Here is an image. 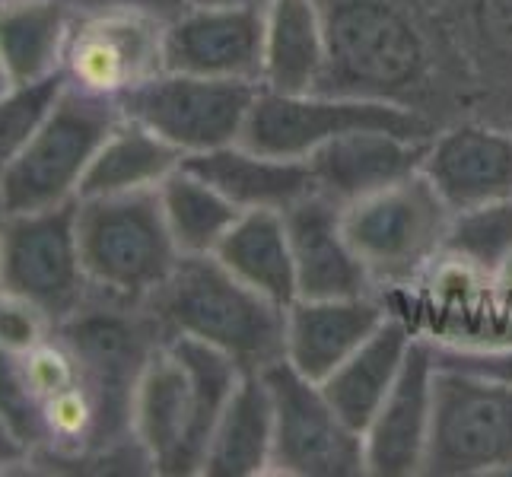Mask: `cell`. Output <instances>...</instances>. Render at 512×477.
Returning a JSON list of instances; mask_svg holds the SVG:
<instances>
[{
	"label": "cell",
	"mask_w": 512,
	"mask_h": 477,
	"mask_svg": "<svg viewBox=\"0 0 512 477\" xmlns=\"http://www.w3.org/2000/svg\"><path fill=\"white\" fill-rule=\"evenodd\" d=\"M411 341L414 334L408 325L398 315H385V322L325 382H319L331 408L344 417L347 427L366 433L385 395L392 392Z\"/></svg>",
	"instance_id": "obj_21"
},
{
	"label": "cell",
	"mask_w": 512,
	"mask_h": 477,
	"mask_svg": "<svg viewBox=\"0 0 512 477\" xmlns=\"http://www.w3.org/2000/svg\"><path fill=\"white\" fill-rule=\"evenodd\" d=\"M350 131H392L401 137H436L430 118L411 105L388 99L328 96V93H274L261 90L245 118L239 144L264 156L306 159L328 140Z\"/></svg>",
	"instance_id": "obj_9"
},
{
	"label": "cell",
	"mask_w": 512,
	"mask_h": 477,
	"mask_svg": "<svg viewBox=\"0 0 512 477\" xmlns=\"http://www.w3.org/2000/svg\"><path fill=\"white\" fill-rule=\"evenodd\" d=\"M163 214L182 255H214L242 210L198 175L175 169L160 185Z\"/></svg>",
	"instance_id": "obj_27"
},
{
	"label": "cell",
	"mask_w": 512,
	"mask_h": 477,
	"mask_svg": "<svg viewBox=\"0 0 512 477\" xmlns=\"http://www.w3.org/2000/svg\"><path fill=\"white\" fill-rule=\"evenodd\" d=\"M229 4H268V0H188V7H229Z\"/></svg>",
	"instance_id": "obj_36"
},
{
	"label": "cell",
	"mask_w": 512,
	"mask_h": 477,
	"mask_svg": "<svg viewBox=\"0 0 512 477\" xmlns=\"http://www.w3.org/2000/svg\"><path fill=\"white\" fill-rule=\"evenodd\" d=\"M264 32L268 4L185 7L163 23V70L261 83Z\"/></svg>",
	"instance_id": "obj_14"
},
{
	"label": "cell",
	"mask_w": 512,
	"mask_h": 477,
	"mask_svg": "<svg viewBox=\"0 0 512 477\" xmlns=\"http://www.w3.org/2000/svg\"><path fill=\"white\" fill-rule=\"evenodd\" d=\"M497 471H512V382L436 366L420 474L471 477Z\"/></svg>",
	"instance_id": "obj_8"
},
{
	"label": "cell",
	"mask_w": 512,
	"mask_h": 477,
	"mask_svg": "<svg viewBox=\"0 0 512 477\" xmlns=\"http://www.w3.org/2000/svg\"><path fill=\"white\" fill-rule=\"evenodd\" d=\"M325 29L315 0H268L264 90L315 93L325 77Z\"/></svg>",
	"instance_id": "obj_24"
},
{
	"label": "cell",
	"mask_w": 512,
	"mask_h": 477,
	"mask_svg": "<svg viewBox=\"0 0 512 477\" xmlns=\"http://www.w3.org/2000/svg\"><path fill=\"white\" fill-rule=\"evenodd\" d=\"M64 4H74L77 10H83V7H93V0H64Z\"/></svg>",
	"instance_id": "obj_38"
},
{
	"label": "cell",
	"mask_w": 512,
	"mask_h": 477,
	"mask_svg": "<svg viewBox=\"0 0 512 477\" xmlns=\"http://www.w3.org/2000/svg\"><path fill=\"white\" fill-rule=\"evenodd\" d=\"M373 293L341 299H303L287 306V360L296 373L325 382L369 334L385 322Z\"/></svg>",
	"instance_id": "obj_19"
},
{
	"label": "cell",
	"mask_w": 512,
	"mask_h": 477,
	"mask_svg": "<svg viewBox=\"0 0 512 477\" xmlns=\"http://www.w3.org/2000/svg\"><path fill=\"white\" fill-rule=\"evenodd\" d=\"M325 29V77L315 93L404 102L427 74V39L408 0H315Z\"/></svg>",
	"instance_id": "obj_3"
},
{
	"label": "cell",
	"mask_w": 512,
	"mask_h": 477,
	"mask_svg": "<svg viewBox=\"0 0 512 477\" xmlns=\"http://www.w3.org/2000/svg\"><path fill=\"white\" fill-rule=\"evenodd\" d=\"M274 401L271 471L296 477H360L366 474L363 433L347 427L331 408L322 385L296 373L290 360L261 369Z\"/></svg>",
	"instance_id": "obj_12"
},
{
	"label": "cell",
	"mask_w": 512,
	"mask_h": 477,
	"mask_svg": "<svg viewBox=\"0 0 512 477\" xmlns=\"http://www.w3.org/2000/svg\"><path fill=\"white\" fill-rule=\"evenodd\" d=\"M280 214L287 223L299 296L341 299L369 293L373 277H369L344 236V207L338 201L315 191L309 198L290 204L287 210H280Z\"/></svg>",
	"instance_id": "obj_16"
},
{
	"label": "cell",
	"mask_w": 512,
	"mask_h": 477,
	"mask_svg": "<svg viewBox=\"0 0 512 477\" xmlns=\"http://www.w3.org/2000/svg\"><path fill=\"white\" fill-rule=\"evenodd\" d=\"M163 70V23L118 7H83L74 16L61 77L99 96L118 99Z\"/></svg>",
	"instance_id": "obj_13"
},
{
	"label": "cell",
	"mask_w": 512,
	"mask_h": 477,
	"mask_svg": "<svg viewBox=\"0 0 512 477\" xmlns=\"http://www.w3.org/2000/svg\"><path fill=\"white\" fill-rule=\"evenodd\" d=\"M74 16L64 0H0V64L13 86L61 77Z\"/></svg>",
	"instance_id": "obj_23"
},
{
	"label": "cell",
	"mask_w": 512,
	"mask_h": 477,
	"mask_svg": "<svg viewBox=\"0 0 512 477\" xmlns=\"http://www.w3.org/2000/svg\"><path fill=\"white\" fill-rule=\"evenodd\" d=\"M26 449L16 443V436L7 430V423L0 420V474H23L26 468Z\"/></svg>",
	"instance_id": "obj_35"
},
{
	"label": "cell",
	"mask_w": 512,
	"mask_h": 477,
	"mask_svg": "<svg viewBox=\"0 0 512 477\" xmlns=\"http://www.w3.org/2000/svg\"><path fill=\"white\" fill-rule=\"evenodd\" d=\"M242 373L223 350L185 334L156 347L134 398V436L156 474H201L210 436Z\"/></svg>",
	"instance_id": "obj_1"
},
{
	"label": "cell",
	"mask_w": 512,
	"mask_h": 477,
	"mask_svg": "<svg viewBox=\"0 0 512 477\" xmlns=\"http://www.w3.org/2000/svg\"><path fill=\"white\" fill-rule=\"evenodd\" d=\"M481 23L490 39L512 55V0H481Z\"/></svg>",
	"instance_id": "obj_33"
},
{
	"label": "cell",
	"mask_w": 512,
	"mask_h": 477,
	"mask_svg": "<svg viewBox=\"0 0 512 477\" xmlns=\"http://www.w3.org/2000/svg\"><path fill=\"white\" fill-rule=\"evenodd\" d=\"M433 369V341L414 338L392 392L363 433L366 474L411 477L423 471L433 411Z\"/></svg>",
	"instance_id": "obj_15"
},
{
	"label": "cell",
	"mask_w": 512,
	"mask_h": 477,
	"mask_svg": "<svg viewBox=\"0 0 512 477\" xmlns=\"http://www.w3.org/2000/svg\"><path fill=\"white\" fill-rule=\"evenodd\" d=\"M274 449V401L261 369H245L226 411L210 436L204 477H252L271 471Z\"/></svg>",
	"instance_id": "obj_22"
},
{
	"label": "cell",
	"mask_w": 512,
	"mask_h": 477,
	"mask_svg": "<svg viewBox=\"0 0 512 477\" xmlns=\"http://www.w3.org/2000/svg\"><path fill=\"white\" fill-rule=\"evenodd\" d=\"M118 121V99L64 83L42 125L0 179V210L26 214L80 201L86 169Z\"/></svg>",
	"instance_id": "obj_6"
},
{
	"label": "cell",
	"mask_w": 512,
	"mask_h": 477,
	"mask_svg": "<svg viewBox=\"0 0 512 477\" xmlns=\"http://www.w3.org/2000/svg\"><path fill=\"white\" fill-rule=\"evenodd\" d=\"M7 90H13V80L7 77V70H4V64H0V96H4Z\"/></svg>",
	"instance_id": "obj_37"
},
{
	"label": "cell",
	"mask_w": 512,
	"mask_h": 477,
	"mask_svg": "<svg viewBox=\"0 0 512 477\" xmlns=\"http://www.w3.org/2000/svg\"><path fill=\"white\" fill-rule=\"evenodd\" d=\"M443 255L484 274L503 271L512 261V201H493L452 214Z\"/></svg>",
	"instance_id": "obj_28"
},
{
	"label": "cell",
	"mask_w": 512,
	"mask_h": 477,
	"mask_svg": "<svg viewBox=\"0 0 512 477\" xmlns=\"http://www.w3.org/2000/svg\"><path fill=\"white\" fill-rule=\"evenodd\" d=\"M93 7H118V10H134V13H144V16H153V20H172V16H179L188 0H93Z\"/></svg>",
	"instance_id": "obj_34"
},
{
	"label": "cell",
	"mask_w": 512,
	"mask_h": 477,
	"mask_svg": "<svg viewBox=\"0 0 512 477\" xmlns=\"http://www.w3.org/2000/svg\"><path fill=\"white\" fill-rule=\"evenodd\" d=\"M182 166V153L160 134L121 115L115 131L105 137L96 159L86 169L80 198H112L160 188L163 179Z\"/></svg>",
	"instance_id": "obj_26"
},
{
	"label": "cell",
	"mask_w": 512,
	"mask_h": 477,
	"mask_svg": "<svg viewBox=\"0 0 512 477\" xmlns=\"http://www.w3.org/2000/svg\"><path fill=\"white\" fill-rule=\"evenodd\" d=\"M182 169L217 188L239 210H287L290 204L319 191L309 159L264 156L242 144L182 156Z\"/></svg>",
	"instance_id": "obj_20"
},
{
	"label": "cell",
	"mask_w": 512,
	"mask_h": 477,
	"mask_svg": "<svg viewBox=\"0 0 512 477\" xmlns=\"http://www.w3.org/2000/svg\"><path fill=\"white\" fill-rule=\"evenodd\" d=\"M64 90V77H51L42 83L13 86L0 96V179L16 163V156L23 153L35 128L42 125V118L55 105V99Z\"/></svg>",
	"instance_id": "obj_29"
},
{
	"label": "cell",
	"mask_w": 512,
	"mask_h": 477,
	"mask_svg": "<svg viewBox=\"0 0 512 477\" xmlns=\"http://www.w3.org/2000/svg\"><path fill=\"white\" fill-rule=\"evenodd\" d=\"M264 90L252 80H220L160 70L118 96L125 118L160 134L182 156L239 144L252 102Z\"/></svg>",
	"instance_id": "obj_10"
},
{
	"label": "cell",
	"mask_w": 512,
	"mask_h": 477,
	"mask_svg": "<svg viewBox=\"0 0 512 477\" xmlns=\"http://www.w3.org/2000/svg\"><path fill=\"white\" fill-rule=\"evenodd\" d=\"M55 331V322L29 299L0 287V347L26 353Z\"/></svg>",
	"instance_id": "obj_31"
},
{
	"label": "cell",
	"mask_w": 512,
	"mask_h": 477,
	"mask_svg": "<svg viewBox=\"0 0 512 477\" xmlns=\"http://www.w3.org/2000/svg\"><path fill=\"white\" fill-rule=\"evenodd\" d=\"M0 287L29 299L51 322L74 315L93 287L83 271L77 201L0 220Z\"/></svg>",
	"instance_id": "obj_11"
},
{
	"label": "cell",
	"mask_w": 512,
	"mask_h": 477,
	"mask_svg": "<svg viewBox=\"0 0 512 477\" xmlns=\"http://www.w3.org/2000/svg\"><path fill=\"white\" fill-rule=\"evenodd\" d=\"M0 420L16 436V443L32 455L42 443L39 401H35L32 382L26 376L23 353L0 347Z\"/></svg>",
	"instance_id": "obj_30"
},
{
	"label": "cell",
	"mask_w": 512,
	"mask_h": 477,
	"mask_svg": "<svg viewBox=\"0 0 512 477\" xmlns=\"http://www.w3.org/2000/svg\"><path fill=\"white\" fill-rule=\"evenodd\" d=\"M0 220H4V210H0Z\"/></svg>",
	"instance_id": "obj_39"
},
{
	"label": "cell",
	"mask_w": 512,
	"mask_h": 477,
	"mask_svg": "<svg viewBox=\"0 0 512 477\" xmlns=\"http://www.w3.org/2000/svg\"><path fill=\"white\" fill-rule=\"evenodd\" d=\"M341 223L373 284H408L443 255L452 207L420 169L347 204Z\"/></svg>",
	"instance_id": "obj_7"
},
{
	"label": "cell",
	"mask_w": 512,
	"mask_h": 477,
	"mask_svg": "<svg viewBox=\"0 0 512 477\" xmlns=\"http://www.w3.org/2000/svg\"><path fill=\"white\" fill-rule=\"evenodd\" d=\"M70 347L99 414V449H115L134 436L137 385L156 347L166 344V331L147 306L121 303L90 293V299L55 325Z\"/></svg>",
	"instance_id": "obj_4"
},
{
	"label": "cell",
	"mask_w": 512,
	"mask_h": 477,
	"mask_svg": "<svg viewBox=\"0 0 512 477\" xmlns=\"http://www.w3.org/2000/svg\"><path fill=\"white\" fill-rule=\"evenodd\" d=\"M83 271L99 296L147 306L182 252L163 214L160 188L77 201Z\"/></svg>",
	"instance_id": "obj_5"
},
{
	"label": "cell",
	"mask_w": 512,
	"mask_h": 477,
	"mask_svg": "<svg viewBox=\"0 0 512 477\" xmlns=\"http://www.w3.org/2000/svg\"><path fill=\"white\" fill-rule=\"evenodd\" d=\"M423 175L458 210L512 201V134L484 125H458L433 137Z\"/></svg>",
	"instance_id": "obj_18"
},
{
	"label": "cell",
	"mask_w": 512,
	"mask_h": 477,
	"mask_svg": "<svg viewBox=\"0 0 512 477\" xmlns=\"http://www.w3.org/2000/svg\"><path fill=\"white\" fill-rule=\"evenodd\" d=\"M433 360L436 366H452V369H468V373H481L512 382V347L500 350H458V347H436L433 344Z\"/></svg>",
	"instance_id": "obj_32"
},
{
	"label": "cell",
	"mask_w": 512,
	"mask_h": 477,
	"mask_svg": "<svg viewBox=\"0 0 512 477\" xmlns=\"http://www.w3.org/2000/svg\"><path fill=\"white\" fill-rule=\"evenodd\" d=\"M433 137H401L392 131H350L312 150L306 159L315 185L341 207L420 172Z\"/></svg>",
	"instance_id": "obj_17"
},
{
	"label": "cell",
	"mask_w": 512,
	"mask_h": 477,
	"mask_svg": "<svg viewBox=\"0 0 512 477\" xmlns=\"http://www.w3.org/2000/svg\"><path fill=\"white\" fill-rule=\"evenodd\" d=\"M147 309L166 338L204 341L242 369H264L287 357V309L242 284L217 255H182Z\"/></svg>",
	"instance_id": "obj_2"
},
{
	"label": "cell",
	"mask_w": 512,
	"mask_h": 477,
	"mask_svg": "<svg viewBox=\"0 0 512 477\" xmlns=\"http://www.w3.org/2000/svg\"><path fill=\"white\" fill-rule=\"evenodd\" d=\"M214 255L242 284H249L261 296L274 299L277 306L287 309L299 299L293 249L280 210L271 207L242 210V217L223 236Z\"/></svg>",
	"instance_id": "obj_25"
}]
</instances>
